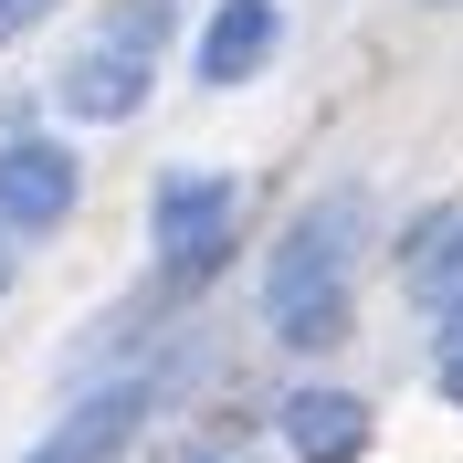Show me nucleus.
Segmentation results:
<instances>
[{"label": "nucleus", "instance_id": "nucleus-1", "mask_svg": "<svg viewBox=\"0 0 463 463\" xmlns=\"http://www.w3.org/2000/svg\"><path fill=\"white\" fill-rule=\"evenodd\" d=\"M358 232H369V201L358 190H326L285 222L274 242V274H263V326L285 347H337L347 337V263H358Z\"/></svg>", "mask_w": 463, "mask_h": 463}, {"label": "nucleus", "instance_id": "nucleus-2", "mask_svg": "<svg viewBox=\"0 0 463 463\" xmlns=\"http://www.w3.org/2000/svg\"><path fill=\"white\" fill-rule=\"evenodd\" d=\"M147 43H158V0H147V11H127L106 43H85V53H74L63 106H74V116H137V95H147Z\"/></svg>", "mask_w": 463, "mask_h": 463}, {"label": "nucleus", "instance_id": "nucleus-3", "mask_svg": "<svg viewBox=\"0 0 463 463\" xmlns=\"http://www.w3.org/2000/svg\"><path fill=\"white\" fill-rule=\"evenodd\" d=\"M222 242H232V179H190L179 169L158 190V263H169L179 285H201L211 263H222Z\"/></svg>", "mask_w": 463, "mask_h": 463}, {"label": "nucleus", "instance_id": "nucleus-4", "mask_svg": "<svg viewBox=\"0 0 463 463\" xmlns=\"http://www.w3.org/2000/svg\"><path fill=\"white\" fill-rule=\"evenodd\" d=\"M74 211V158L53 137H11L0 147V232H53Z\"/></svg>", "mask_w": 463, "mask_h": 463}, {"label": "nucleus", "instance_id": "nucleus-5", "mask_svg": "<svg viewBox=\"0 0 463 463\" xmlns=\"http://www.w3.org/2000/svg\"><path fill=\"white\" fill-rule=\"evenodd\" d=\"M137 421H147V379H116V390L74 401V411H63V432L43 442V453H22V463H116L127 442H137Z\"/></svg>", "mask_w": 463, "mask_h": 463}, {"label": "nucleus", "instance_id": "nucleus-6", "mask_svg": "<svg viewBox=\"0 0 463 463\" xmlns=\"http://www.w3.org/2000/svg\"><path fill=\"white\" fill-rule=\"evenodd\" d=\"M285 442L306 463H347L369 442V401H347V390H295L285 401Z\"/></svg>", "mask_w": 463, "mask_h": 463}, {"label": "nucleus", "instance_id": "nucleus-7", "mask_svg": "<svg viewBox=\"0 0 463 463\" xmlns=\"http://www.w3.org/2000/svg\"><path fill=\"white\" fill-rule=\"evenodd\" d=\"M263 53H274V0H222L211 32H201V74L211 85H242Z\"/></svg>", "mask_w": 463, "mask_h": 463}, {"label": "nucleus", "instance_id": "nucleus-8", "mask_svg": "<svg viewBox=\"0 0 463 463\" xmlns=\"http://www.w3.org/2000/svg\"><path fill=\"white\" fill-rule=\"evenodd\" d=\"M401 274H411V295H421V306H463V211H442V222L411 232Z\"/></svg>", "mask_w": 463, "mask_h": 463}, {"label": "nucleus", "instance_id": "nucleus-9", "mask_svg": "<svg viewBox=\"0 0 463 463\" xmlns=\"http://www.w3.org/2000/svg\"><path fill=\"white\" fill-rule=\"evenodd\" d=\"M432 369H442V390H453V401H463V317L442 326V347H432Z\"/></svg>", "mask_w": 463, "mask_h": 463}, {"label": "nucleus", "instance_id": "nucleus-10", "mask_svg": "<svg viewBox=\"0 0 463 463\" xmlns=\"http://www.w3.org/2000/svg\"><path fill=\"white\" fill-rule=\"evenodd\" d=\"M53 0H0V32H22V22H43Z\"/></svg>", "mask_w": 463, "mask_h": 463}, {"label": "nucleus", "instance_id": "nucleus-11", "mask_svg": "<svg viewBox=\"0 0 463 463\" xmlns=\"http://www.w3.org/2000/svg\"><path fill=\"white\" fill-rule=\"evenodd\" d=\"M0 285H11V242H0Z\"/></svg>", "mask_w": 463, "mask_h": 463}]
</instances>
